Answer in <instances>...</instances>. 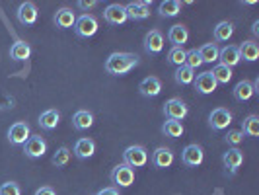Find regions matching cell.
<instances>
[{
	"label": "cell",
	"mask_w": 259,
	"mask_h": 195,
	"mask_svg": "<svg viewBox=\"0 0 259 195\" xmlns=\"http://www.w3.org/2000/svg\"><path fill=\"white\" fill-rule=\"evenodd\" d=\"M135 66H139V57L133 55V53H113L105 61V70L113 76L127 74Z\"/></svg>",
	"instance_id": "1"
},
{
	"label": "cell",
	"mask_w": 259,
	"mask_h": 195,
	"mask_svg": "<svg viewBox=\"0 0 259 195\" xmlns=\"http://www.w3.org/2000/svg\"><path fill=\"white\" fill-rule=\"evenodd\" d=\"M148 158H150L148 150L141 144H133L129 148H125V152H123V160L131 168H143L148 164Z\"/></svg>",
	"instance_id": "2"
},
{
	"label": "cell",
	"mask_w": 259,
	"mask_h": 195,
	"mask_svg": "<svg viewBox=\"0 0 259 195\" xmlns=\"http://www.w3.org/2000/svg\"><path fill=\"white\" fill-rule=\"evenodd\" d=\"M74 31H76L78 37H82V39L94 37V35L98 33V20H96L92 14H82L80 18H76Z\"/></svg>",
	"instance_id": "3"
},
{
	"label": "cell",
	"mask_w": 259,
	"mask_h": 195,
	"mask_svg": "<svg viewBox=\"0 0 259 195\" xmlns=\"http://www.w3.org/2000/svg\"><path fill=\"white\" fill-rule=\"evenodd\" d=\"M189 113V107L183 102L182 98H171L164 104V115L166 119H171V121H182L185 119Z\"/></svg>",
	"instance_id": "4"
},
{
	"label": "cell",
	"mask_w": 259,
	"mask_h": 195,
	"mask_svg": "<svg viewBox=\"0 0 259 195\" xmlns=\"http://www.w3.org/2000/svg\"><path fill=\"white\" fill-rule=\"evenodd\" d=\"M111 182L115 183V187H131L135 183V170L123 164H117L115 168L111 170Z\"/></svg>",
	"instance_id": "5"
},
{
	"label": "cell",
	"mask_w": 259,
	"mask_h": 195,
	"mask_svg": "<svg viewBox=\"0 0 259 195\" xmlns=\"http://www.w3.org/2000/svg\"><path fill=\"white\" fill-rule=\"evenodd\" d=\"M45 152H47V143H45V139L39 137V135H31L26 141V144H24V154H26L27 158H31V160L43 158Z\"/></svg>",
	"instance_id": "6"
},
{
	"label": "cell",
	"mask_w": 259,
	"mask_h": 195,
	"mask_svg": "<svg viewBox=\"0 0 259 195\" xmlns=\"http://www.w3.org/2000/svg\"><path fill=\"white\" fill-rule=\"evenodd\" d=\"M31 137V131L26 121H16L12 127L8 129V141L14 146H20V144H26V141Z\"/></svg>",
	"instance_id": "7"
},
{
	"label": "cell",
	"mask_w": 259,
	"mask_h": 195,
	"mask_svg": "<svg viewBox=\"0 0 259 195\" xmlns=\"http://www.w3.org/2000/svg\"><path fill=\"white\" fill-rule=\"evenodd\" d=\"M203 160H205V152H203V148L199 144H189V146H185V150L182 152V162L183 166H187V168L201 166Z\"/></svg>",
	"instance_id": "8"
},
{
	"label": "cell",
	"mask_w": 259,
	"mask_h": 195,
	"mask_svg": "<svg viewBox=\"0 0 259 195\" xmlns=\"http://www.w3.org/2000/svg\"><path fill=\"white\" fill-rule=\"evenodd\" d=\"M230 123H232V113L226 107H217L208 115V125L214 131H224Z\"/></svg>",
	"instance_id": "9"
},
{
	"label": "cell",
	"mask_w": 259,
	"mask_h": 195,
	"mask_svg": "<svg viewBox=\"0 0 259 195\" xmlns=\"http://www.w3.org/2000/svg\"><path fill=\"white\" fill-rule=\"evenodd\" d=\"M16 16H18V22H20L22 26H33L39 18L37 6H35L33 2H22L20 8H18V12H16Z\"/></svg>",
	"instance_id": "10"
},
{
	"label": "cell",
	"mask_w": 259,
	"mask_h": 195,
	"mask_svg": "<svg viewBox=\"0 0 259 195\" xmlns=\"http://www.w3.org/2000/svg\"><path fill=\"white\" fill-rule=\"evenodd\" d=\"M104 20L109 26H123L129 18H127V12H125L123 4H109L104 12Z\"/></svg>",
	"instance_id": "11"
},
{
	"label": "cell",
	"mask_w": 259,
	"mask_h": 195,
	"mask_svg": "<svg viewBox=\"0 0 259 195\" xmlns=\"http://www.w3.org/2000/svg\"><path fill=\"white\" fill-rule=\"evenodd\" d=\"M174 152H171V148H166V146H158L152 156H150V162H152V166L158 170L162 168H169L171 164H174Z\"/></svg>",
	"instance_id": "12"
},
{
	"label": "cell",
	"mask_w": 259,
	"mask_h": 195,
	"mask_svg": "<svg viewBox=\"0 0 259 195\" xmlns=\"http://www.w3.org/2000/svg\"><path fill=\"white\" fill-rule=\"evenodd\" d=\"M125 12H127V18H129V20H135V22L146 20V18L150 16V2H146V0L131 2V4L125 6Z\"/></svg>",
	"instance_id": "13"
},
{
	"label": "cell",
	"mask_w": 259,
	"mask_h": 195,
	"mask_svg": "<svg viewBox=\"0 0 259 195\" xmlns=\"http://www.w3.org/2000/svg\"><path fill=\"white\" fill-rule=\"evenodd\" d=\"M164 49V35L158 29H150L144 37V51L148 55H158Z\"/></svg>",
	"instance_id": "14"
},
{
	"label": "cell",
	"mask_w": 259,
	"mask_h": 195,
	"mask_svg": "<svg viewBox=\"0 0 259 195\" xmlns=\"http://www.w3.org/2000/svg\"><path fill=\"white\" fill-rule=\"evenodd\" d=\"M193 84H195V90L199 92V94H203V96H208V94H212V92L219 88L217 80H214V76H212L210 72L199 74V76L193 80Z\"/></svg>",
	"instance_id": "15"
},
{
	"label": "cell",
	"mask_w": 259,
	"mask_h": 195,
	"mask_svg": "<svg viewBox=\"0 0 259 195\" xmlns=\"http://www.w3.org/2000/svg\"><path fill=\"white\" fill-rule=\"evenodd\" d=\"M222 162H224V166L230 174H236L240 170V166L244 164V152L240 148H230L228 152H224Z\"/></svg>",
	"instance_id": "16"
},
{
	"label": "cell",
	"mask_w": 259,
	"mask_h": 195,
	"mask_svg": "<svg viewBox=\"0 0 259 195\" xmlns=\"http://www.w3.org/2000/svg\"><path fill=\"white\" fill-rule=\"evenodd\" d=\"M139 92L143 94L144 98H156V96H160V92H162V82H160V78L156 76H146L139 84Z\"/></svg>",
	"instance_id": "17"
},
{
	"label": "cell",
	"mask_w": 259,
	"mask_h": 195,
	"mask_svg": "<svg viewBox=\"0 0 259 195\" xmlns=\"http://www.w3.org/2000/svg\"><path fill=\"white\" fill-rule=\"evenodd\" d=\"M76 24V14L72 8H61L55 14V26L59 29H68V27H74Z\"/></svg>",
	"instance_id": "18"
},
{
	"label": "cell",
	"mask_w": 259,
	"mask_h": 195,
	"mask_svg": "<svg viewBox=\"0 0 259 195\" xmlns=\"http://www.w3.org/2000/svg\"><path fill=\"white\" fill-rule=\"evenodd\" d=\"M168 39L174 47H183V45L187 43V39H189V31H187V27L182 26V24H176V26L169 27Z\"/></svg>",
	"instance_id": "19"
},
{
	"label": "cell",
	"mask_w": 259,
	"mask_h": 195,
	"mask_svg": "<svg viewBox=\"0 0 259 195\" xmlns=\"http://www.w3.org/2000/svg\"><path fill=\"white\" fill-rule=\"evenodd\" d=\"M219 59H221V65L228 66V68L240 65V61H242L240 59V53H238V47H234V45H226L224 49H221Z\"/></svg>",
	"instance_id": "20"
},
{
	"label": "cell",
	"mask_w": 259,
	"mask_h": 195,
	"mask_svg": "<svg viewBox=\"0 0 259 195\" xmlns=\"http://www.w3.org/2000/svg\"><path fill=\"white\" fill-rule=\"evenodd\" d=\"M74 156L76 158H80V160H88V158H92L94 156V152H96V143L92 141V139H80V141H76V144H74Z\"/></svg>",
	"instance_id": "21"
},
{
	"label": "cell",
	"mask_w": 259,
	"mask_h": 195,
	"mask_svg": "<svg viewBox=\"0 0 259 195\" xmlns=\"http://www.w3.org/2000/svg\"><path fill=\"white\" fill-rule=\"evenodd\" d=\"M59 121H61V113L57 111V109H47V111H43L41 115H39V127L45 131H53L57 129V125H59Z\"/></svg>",
	"instance_id": "22"
},
{
	"label": "cell",
	"mask_w": 259,
	"mask_h": 195,
	"mask_svg": "<svg viewBox=\"0 0 259 195\" xmlns=\"http://www.w3.org/2000/svg\"><path fill=\"white\" fill-rule=\"evenodd\" d=\"M238 53H240V59H244L247 63H255L259 59V45L253 41H244L238 47Z\"/></svg>",
	"instance_id": "23"
},
{
	"label": "cell",
	"mask_w": 259,
	"mask_h": 195,
	"mask_svg": "<svg viewBox=\"0 0 259 195\" xmlns=\"http://www.w3.org/2000/svg\"><path fill=\"white\" fill-rule=\"evenodd\" d=\"M253 84L249 82V80H242V82H238L236 84V88H234V98L238 100V102H249L251 98H253Z\"/></svg>",
	"instance_id": "24"
},
{
	"label": "cell",
	"mask_w": 259,
	"mask_h": 195,
	"mask_svg": "<svg viewBox=\"0 0 259 195\" xmlns=\"http://www.w3.org/2000/svg\"><path fill=\"white\" fill-rule=\"evenodd\" d=\"M72 125L76 131H88L94 125V115H92L88 109H80L72 117Z\"/></svg>",
	"instance_id": "25"
},
{
	"label": "cell",
	"mask_w": 259,
	"mask_h": 195,
	"mask_svg": "<svg viewBox=\"0 0 259 195\" xmlns=\"http://www.w3.org/2000/svg\"><path fill=\"white\" fill-rule=\"evenodd\" d=\"M29 55H31V47L26 41H16L10 47V59H14V61H27Z\"/></svg>",
	"instance_id": "26"
},
{
	"label": "cell",
	"mask_w": 259,
	"mask_h": 195,
	"mask_svg": "<svg viewBox=\"0 0 259 195\" xmlns=\"http://www.w3.org/2000/svg\"><path fill=\"white\" fill-rule=\"evenodd\" d=\"M180 12H182V2H178V0H166L158 6V14L162 18H174Z\"/></svg>",
	"instance_id": "27"
},
{
	"label": "cell",
	"mask_w": 259,
	"mask_h": 195,
	"mask_svg": "<svg viewBox=\"0 0 259 195\" xmlns=\"http://www.w3.org/2000/svg\"><path fill=\"white\" fill-rule=\"evenodd\" d=\"M242 135L255 139L259 137V117L257 115H247L242 121Z\"/></svg>",
	"instance_id": "28"
},
{
	"label": "cell",
	"mask_w": 259,
	"mask_h": 195,
	"mask_svg": "<svg viewBox=\"0 0 259 195\" xmlns=\"http://www.w3.org/2000/svg\"><path fill=\"white\" fill-rule=\"evenodd\" d=\"M174 78H176V82H178L180 86H189V84H193V80H195V70L189 68V66L182 65V66H178Z\"/></svg>",
	"instance_id": "29"
},
{
	"label": "cell",
	"mask_w": 259,
	"mask_h": 195,
	"mask_svg": "<svg viewBox=\"0 0 259 195\" xmlns=\"http://www.w3.org/2000/svg\"><path fill=\"white\" fill-rule=\"evenodd\" d=\"M232 35H234V24L232 22H221V24H217L214 31H212L214 41H228Z\"/></svg>",
	"instance_id": "30"
},
{
	"label": "cell",
	"mask_w": 259,
	"mask_h": 195,
	"mask_svg": "<svg viewBox=\"0 0 259 195\" xmlns=\"http://www.w3.org/2000/svg\"><path fill=\"white\" fill-rule=\"evenodd\" d=\"M219 53H221V49H219L214 43H205V45L199 49L203 65H205V63H217V61H219Z\"/></svg>",
	"instance_id": "31"
},
{
	"label": "cell",
	"mask_w": 259,
	"mask_h": 195,
	"mask_svg": "<svg viewBox=\"0 0 259 195\" xmlns=\"http://www.w3.org/2000/svg\"><path fill=\"white\" fill-rule=\"evenodd\" d=\"M183 125L182 121H171V119H168L164 125H162V133L166 135V137H169V139H178V137H182L183 135Z\"/></svg>",
	"instance_id": "32"
},
{
	"label": "cell",
	"mask_w": 259,
	"mask_h": 195,
	"mask_svg": "<svg viewBox=\"0 0 259 195\" xmlns=\"http://www.w3.org/2000/svg\"><path fill=\"white\" fill-rule=\"evenodd\" d=\"M210 74L214 76L217 84H228L232 80V68H228V66L224 65H217L210 70Z\"/></svg>",
	"instance_id": "33"
},
{
	"label": "cell",
	"mask_w": 259,
	"mask_h": 195,
	"mask_svg": "<svg viewBox=\"0 0 259 195\" xmlns=\"http://www.w3.org/2000/svg\"><path fill=\"white\" fill-rule=\"evenodd\" d=\"M70 156H72L70 148L61 146V148H59V150L53 154V166H55V168H65L66 164L70 162Z\"/></svg>",
	"instance_id": "34"
},
{
	"label": "cell",
	"mask_w": 259,
	"mask_h": 195,
	"mask_svg": "<svg viewBox=\"0 0 259 195\" xmlns=\"http://www.w3.org/2000/svg\"><path fill=\"white\" fill-rule=\"evenodd\" d=\"M185 53L183 47H171V51L168 53V63L174 66H182L185 65Z\"/></svg>",
	"instance_id": "35"
},
{
	"label": "cell",
	"mask_w": 259,
	"mask_h": 195,
	"mask_svg": "<svg viewBox=\"0 0 259 195\" xmlns=\"http://www.w3.org/2000/svg\"><path fill=\"white\" fill-rule=\"evenodd\" d=\"M201 65H203V61H201L199 49H191V51L185 53V66H189V68L197 70V68H199Z\"/></svg>",
	"instance_id": "36"
},
{
	"label": "cell",
	"mask_w": 259,
	"mask_h": 195,
	"mask_svg": "<svg viewBox=\"0 0 259 195\" xmlns=\"http://www.w3.org/2000/svg\"><path fill=\"white\" fill-rule=\"evenodd\" d=\"M0 195H22V187L16 182H6L0 185Z\"/></svg>",
	"instance_id": "37"
},
{
	"label": "cell",
	"mask_w": 259,
	"mask_h": 195,
	"mask_svg": "<svg viewBox=\"0 0 259 195\" xmlns=\"http://www.w3.org/2000/svg\"><path fill=\"white\" fill-rule=\"evenodd\" d=\"M224 139H226V143H228V144L238 146V144L244 141V135H242V131H228Z\"/></svg>",
	"instance_id": "38"
},
{
	"label": "cell",
	"mask_w": 259,
	"mask_h": 195,
	"mask_svg": "<svg viewBox=\"0 0 259 195\" xmlns=\"http://www.w3.org/2000/svg\"><path fill=\"white\" fill-rule=\"evenodd\" d=\"M78 8H82V10H92V8H96L98 6V2L96 0H90V2H86V0H80V2H76Z\"/></svg>",
	"instance_id": "39"
},
{
	"label": "cell",
	"mask_w": 259,
	"mask_h": 195,
	"mask_svg": "<svg viewBox=\"0 0 259 195\" xmlns=\"http://www.w3.org/2000/svg\"><path fill=\"white\" fill-rule=\"evenodd\" d=\"M35 195H57V193H55V189H53V187L43 185V187H39L37 191H35Z\"/></svg>",
	"instance_id": "40"
},
{
	"label": "cell",
	"mask_w": 259,
	"mask_h": 195,
	"mask_svg": "<svg viewBox=\"0 0 259 195\" xmlns=\"http://www.w3.org/2000/svg\"><path fill=\"white\" fill-rule=\"evenodd\" d=\"M98 195H121V193H119L117 187H104V189L98 191Z\"/></svg>",
	"instance_id": "41"
},
{
	"label": "cell",
	"mask_w": 259,
	"mask_h": 195,
	"mask_svg": "<svg viewBox=\"0 0 259 195\" xmlns=\"http://www.w3.org/2000/svg\"><path fill=\"white\" fill-rule=\"evenodd\" d=\"M253 33H255V35L259 33V22H255V24H253Z\"/></svg>",
	"instance_id": "42"
}]
</instances>
